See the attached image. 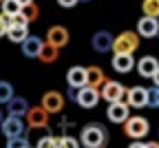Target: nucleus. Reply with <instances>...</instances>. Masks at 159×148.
<instances>
[{
  "instance_id": "obj_30",
  "label": "nucleus",
  "mask_w": 159,
  "mask_h": 148,
  "mask_svg": "<svg viewBox=\"0 0 159 148\" xmlns=\"http://www.w3.org/2000/svg\"><path fill=\"white\" fill-rule=\"evenodd\" d=\"M150 109H159V86H152L150 89V102H148Z\"/></svg>"
},
{
  "instance_id": "obj_14",
  "label": "nucleus",
  "mask_w": 159,
  "mask_h": 148,
  "mask_svg": "<svg viewBox=\"0 0 159 148\" xmlns=\"http://www.w3.org/2000/svg\"><path fill=\"white\" fill-rule=\"evenodd\" d=\"M113 42H115V38H113L108 31H95V33H93V38H91L93 49H95V51H99V53L113 51Z\"/></svg>"
},
{
  "instance_id": "obj_24",
  "label": "nucleus",
  "mask_w": 159,
  "mask_h": 148,
  "mask_svg": "<svg viewBox=\"0 0 159 148\" xmlns=\"http://www.w3.org/2000/svg\"><path fill=\"white\" fill-rule=\"evenodd\" d=\"M142 11H144V16H157L159 18V0H144Z\"/></svg>"
},
{
  "instance_id": "obj_35",
  "label": "nucleus",
  "mask_w": 159,
  "mask_h": 148,
  "mask_svg": "<svg viewBox=\"0 0 159 148\" xmlns=\"http://www.w3.org/2000/svg\"><path fill=\"white\" fill-rule=\"evenodd\" d=\"M152 82H155V86H159V71L155 73V77H152Z\"/></svg>"
},
{
  "instance_id": "obj_10",
  "label": "nucleus",
  "mask_w": 159,
  "mask_h": 148,
  "mask_svg": "<svg viewBox=\"0 0 159 148\" xmlns=\"http://www.w3.org/2000/svg\"><path fill=\"white\" fill-rule=\"evenodd\" d=\"M106 117L113 124H126V119L130 117V106L126 102H113V104H108Z\"/></svg>"
},
{
  "instance_id": "obj_21",
  "label": "nucleus",
  "mask_w": 159,
  "mask_h": 148,
  "mask_svg": "<svg viewBox=\"0 0 159 148\" xmlns=\"http://www.w3.org/2000/svg\"><path fill=\"white\" fill-rule=\"evenodd\" d=\"M57 58H60V49L49 44V42H44V47H42V51H40L38 60L44 62V64H53V62H57Z\"/></svg>"
},
{
  "instance_id": "obj_38",
  "label": "nucleus",
  "mask_w": 159,
  "mask_h": 148,
  "mask_svg": "<svg viewBox=\"0 0 159 148\" xmlns=\"http://www.w3.org/2000/svg\"><path fill=\"white\" fill-rule=\"evenodd\" d=\"M0 2H5V0H0Z\"/></svg>"
},
{
  "instance_id": "obj_12",
  "label": "nucleus",
  "mask_w": 159,
  "mask_h": 148,
  "mask_svg": "<svg viewBox=\"0 0 159 148\" xmlns=\"http://www.w3.org/2000/svg\"><path fill=\"white\" fill-rule=\"evenodd\" d=\"M135 69H137V73L142 75V77L152 80L155 73L159 71V60H157L155 55H144V58H139V62H137Z\"/></svg>"
},
{
  "instance_id": "obj_28",
  "label": "nucleus",
  "mask_w": 159,
  "mask_h": 148,
  "mask_svg": "<svg viewBox=\"0 0 159 148\" xmlns=\"http://www.w3.org/2000/svg\"><path fill=\"white\" fill-rule=\"evenodd\" d=\"M22 13L29 18V22H31V20H38V16H40V9H38V5L33 2V5H27V7H22Z\"/></svg>"
},
{
  "instance_id": "obj_3",
  "label": "nucleus",
  "mask_w": 159,
  "mask_h": 148,
  "mask_svg": "<svg viewBox=\"0 0 159 148\" xmlns=\"http://www.w3.org/2000/svg\"><path fill=\"white\" fill-rule=\"evenodd\" d=\"M148 131H150V124H148V119L142 117V115L128 117L126 124H124V133H126V137H130V139H144V137L148 135Z\"/></svg>"
},
{
  "instance_id": "obj_29",
  "label": "nucleus",
  "mask_w": 159,
  "mask_h": 148,
  "mask_svg": "<svg viewBox=\"0 0 159 148\" xmlns=\"http://www.w3.org/2000/svg\"><path fill=\"white\" fill-rule=\"evenodd\" d=\"M9 27H11V20H9V16L0 13V38H2V35H7Z\"/></svg>"
},
{
  "instance_id": "obj_9",
  "label": "nucleus",
  "mask_w": 159,
  "mask_h": 148,
  "mask_svg": "<svg viewBox=\"0 0 159 148\" xmlns=\"http://www.w3.org/2000/svg\"><path fill=\"white\" fill-rule=\"evenodd\" d=\"M137 33L142 38H159V18L157 16H142L137 20Z\"/></svg>"
},
{
  "instance_id": "obj_34",
  "label": "nucleus",
  "mask_w": 159,
  "mask_h": 148,
  "mask_svg": "<svg viewBox=\"0 0 159 148\" xmlns=\"http://www.w3.org/2000/svg\"><path fill=\"white\" fill-rule=\"evenodd\" d=\"M146 146H148V148H159V144H157V141H146Z\"/></svg>"
},
{
  "instance_id": "obj_26",
  "label": "nucleus",
  "mask_w": 159,
  "mask_h": 148,
  "mask_svg": "<svg viewBox=\"0 0 159 148\" xmlns=\"http://www.w3.org/2000/svg\"><path fill=\"white\" fill-rule=\"evenodd\" d=\"M80 146H82V141H77V139L71 137V135L60 137V148H80Z\"/></svg>"
},
{
  "instance_id": "obj_25",
  "label": "nucleus",
  "mask_w": 159,
  "mask_h": 148,
  "mask_svg": "<svg viewBox=\"0 0 159 148\" xmlns=\"http://www.w3.org/2000/svg\"><path fill=\"white\" fill-rule=\"evenodd\" d=\"M35 148H60V139H55L53 135H44L38 139Z\"/></svg>"
},
{
  "instance_id": "obj_37",
  "label": "nucleus",
  "mask_w": 159,
  "mask_h": 148,
  "mask_svg": "<svg viewBox=\"0 0 159 148\" xmlns=\"http://www.w3.org/2000/svg\"><path fill=\"white\" fill-rule=\"evenodd\" d=\"M80 2H89V0H80Z\"/></svg>"
},
{
  "instance_id": "obj_23",
  "label": "nucleus",
  "mask_w": 159,
  "mask_h": 148,
  "mask_svg": "<svg viewBox=\"0 0 159 148\" xmlns=\"http://www.w3.org/2000/svg\"><path fill=\"white\" fill-rule=\"evenodd\" d=\"M13 99V89L7 80H0V104H9Z\"/></svg>"
},
{
  "instance_id": "obj_32",
  "label": "nucleus",
  "mask_w": 159,
  "mask_h": 148,
  "mask_svg": "<svg viewBox=\"0 0 159 148\" xmlns=\"http://www.w3.org/2000/svg\"><path fill=\"white\" fill-rule=\"evenodd\" d=\"M128 148H148V146H146L142 139H133V144H130Z\"/></svg>"
},
{
  "instance_id": "obj_6",
  "label": "nucleus",
  "mask_w": 159,
  "mask_h": 148,
  "mask_svg": "<svg viewBox=\"0 0 159 148\" xmlns=\"http://www.w3.org/2000/svg\"><path fill=\"white\" fill-rule=\"evenodd\" d=\"M99 91H102V97L108 104H113V102H126V89H124V84H119L115 80H106V84Z\"/></svg>"
},
{
  "instance_id": "obj_8",
  "label": "nucleus",
  "mask_w": 159,
  "mask_h": 148,
  "mask_svg": "<svg viewBox=\"0 0 159 148\" xmlns=\"http://www.w3.org/2000/svg\"><path fill=\"white\" fill-rule=\"evenodd\" d=\"M0 131H2V135L7 139L22 137V133H25V119L18 117V115H7L5 122H2V126H0Z\"/></svg>"
},
{
  "instance_id": "obj_4",
  "label": "nucleus",
  "mask_w": 159,
  "mask_h": 148,
  "mask_svg": "<svg viewBox=\"0 0 159 148\" xmlns=\"http://www.w3.org/2000/svg\"><path fill=\"white\" fill-rule=\"evenodd\" d=\"M75 102H77V106H82V109H95L97 106V102L99 97H102V91L99 89H93V86H82V89H77L75 91Z\"/></svg>"
},
{
  "instance_id": "obj_27",
  "label": "nucleus",
  "mask_w": 159,
  "mask_h": 148,
  "mask_svg": "<svg viewBox=\"0 0 159 148\" xmlns=\"http://www.w3.org/2000/svg\"><path fill=\"white\" fill-rule=\"evenodd\" d=\"M7 148H29L27 137H11L7 139Z\"/></svg>"
},
{
  "instance_id": "obj_17",
  "label": "nucleus",
  "mask_w": 159,
  "mask_h": 148,
  "mask_svg": "<svg viewBox=\"0 0 159 148\" xmlns=\"http://www.w3.org/2000/svg\"><path fill=\"white\" fill-rule=\"evenodd\" d=\"M42 47H44L42 38H38V35H29V38L22 42V53H25L27 58H38V55H40V51H42Z\"/></svg>"
},
{
  "instance_id": "obj_20",
  "label": "nucleus",
  "mask_w": 159,
  "mask_h": 148,
  "mask_svg": "<svg viewBox=\"0 0 159 148\" xmlns=\"http://www.w3.org/2000/svg\"><path fill=\"white\" fill-rule=\"evenodd\" d=\"M7 38L13 42V44H22V42L29 38V27H20V25H11L7 31Z\"/></svg>"
},
{
  "instance_id": "obj_39",
  "label": "nucleus",
  "mask_w": 159,
  "mask_h": 148,
  "mask_svg": "<svg viewBox=\"0 0 159 148\" xmlns=\"http://www.w3.org/2000/svg\"><path fill=\"white\" fill-rule=\"evenodd\" d=\"M99 148H104V146H99Z\"/></svg>"
},
{
  "instance_id": "obj_31",
  "label": "nucleus",
  "mask_w": 159,
  "mask_h": 148,
  "mask_svg": "<svg viewBox=\"0 0 159 148\" xmlns=\"http://www.w3.org/2000/svg\"><path fill=\"white\" fill-rule=\"evenodd\" d=\"M77 2H80V0H57V5L64 7V9H71V7H75Z\"/></svg>"
},
{
  "instance_id": "obj_13",
  "label": "nucleus",
  "mask_w": 159,
  "mask_h": 148,
  "mask_svg": "<svg viewBox=\"0 0 159 148\" xmlns=\"http://www.w3.org/2000/svg\"><path fill=\"white\" fill-rule=\"evenodd\" d=\"M111 64L117 73H130L135 67H137V62L133 58V53H115L113 60H111Z\"/></svg>"
},
{
  "instance_id": "obj_2",
  "label": "nucleus",
  "mask_w": 159,
  "mask_h": 148,
  "mask_svg": "<svg viewBox=\"0 0 159 148\" xmlns=\"http://www.w3.org/2000/svg\"><path fill=\"white\" fill-rule=\"evenodd\" d=\"M139 35L137 31H122L115 42H113V51L115 53H135L139 49Z\"/></svg>"
},
{
  "instance_id": "obj_19",
  "label": "nucleus",
  "mask_w": 159,
  "mask_h": 148,
  "mask_svg": "<svg viewBox=\"0 0 159 148\" xmlns=\"http://www.w3.org/2000/svg\"><path fill=\"white\" fill-rule=\"evenodd\" d=\"M86 84L93 89H102L104 84H106V75L104 71L99 69V67H89L86 69Z\"/></svg>"
},
{
  "instance_id": "obj_33",
  "label": "nucleus",
  "mask_w": 159,
  "mask_h": 148,
  "mask_svg": "<svg viewBox=\"0 0 159 148\" xmlns=\"http://www.w3.org/2000/svg\"><path fill=\"white\" fill-rule=\"evenodd\" d=\"M18 2L22 5V7H27V5H33V0H18Z\"/></svg>"
},
{
  "instance_id": "obj_18",
  "label": "nucleus",
  "mask_w": 159,
  "mask_h": 148,
  "mask_svg": "<svg viewBox=\"0 0 159 148\" xmlns=\"http://www.w3.org/2000/svg\"><path fill=\"white\" fill-rule=\"evenodd\" d=\"M7 111H9V115L27 117V113H29V102H27L25 97H20V95H13V99L7 104Z\"/></svg>"
},
{
  "instance_id": "obj_16",
  "label": "nucleus",
  "mask_w": 159,
  "mask_h": 148,
  "mask_svg": "<svg viewBox=\"0 0 159 148\" xmlns=\"http://www.w3.org/2000/svg\"><path fill=\"white\" fill-rule=\"evenodd\" d=\"M66 84L73 91L86 86V69L84 67H71L69 73H66Z\"/></svg>"
},
{
  "instance_id": "obj_11",
  "label": "nucleus",
  "mask_w": 159,
  "mask_h": 148,
  "mask_svg": "<svg viewBox=\"0 0 159 148\" xmlns=\"http://www.w3.org/2000/svg\"><path fill=\"white\" fill-rule=\"evenodd\" d=\"M42 106H44L51 115L62 113V109H64V95L60 93V91H47V93L42 95Z\"/></svg>"
},
{
  "instance_id": "obj_15",
  "label": "nucleus",
  "mask_w": 159,
  "mask_h": 148,
  "mask_svg": "<svg viewBox=\"0 0 159 148\" xmlns=\"http://www.w3.org/2000/svg\"><path fill=\"white\" fill-rule=\"evenodd\" d=\"M47 42H49V44H53V47H57V49L66 47V44H69V29L60 27V25L51 27V29L47 31Z\"/></svg>"
},
{
  "instance_id": "obj_1",
  "label": "nucleus",
  "mask_w": 159,
  "mask_h": 148,
  "mask_svg": "<svg viewBox=\"0 0 159 148\" xmlns=\"http://www.w3.org/2000/svg\"><path fill=\"white\" fill-rule=\"evenodd\" d=\"M106 139H108V133L99 124H86L80 133V141H82L84 148H99L106 144Z\"/></svg>"
},
{
  "instance_id": "obj_36",
  "label": "nucleus",
  "mask_w": 159,
  "mask_h": 148,
  "mask_svg": "<svg viewBox=\"0 0 159 148\" xmlns=\"http://www.w3.org/2000/svg\"><path fill=\"white\" fill-rule=\"evenodd\" d=\"M2 122H5V115H2V111H0V126H2Z\"/></svg>"
},
{
  "instance_id": "obj_22",
  "label": "nucleus",
  "mask_w": 159,
  "mask_h": 148,
  "mask_svg": "<svg viewBox=\"0 0 159 148\" xmlns=\"http://www.w3.org/2000/svg\"><path fill=\"white\" fill-rule=\"evenodd\" d=\"M0 7H2V13L9 16V18H13L16 13L22 11V5H20L18 0H5V2H0Z\"/></svg>"
},
{
  "instance_id": "obj_7",
  "label": "nucleus",
  "mask_w": 159,
  "mask_h": 148,
  "mask_svg": "<svg viewBox=\"0 0 159 148\" xmlns=\"http://www.w3.org/2000/svg\"><path fill=\"white\" fill-rule=\"evenodd\" d=\"M150 102V91L144 86H133L126 91V104L130 109H144Z\"/></svg>"
},
{
  "instance_id": "obj_5",
  "label": "nucleus",
  "mask_w": 159,
  "mask_h": 148,
  "mask_svg": "<svg viewBox=\"0 0 159 148\" xmlns=\"http://www.w3.org/2000/svg\"><path fill=\"white\" fill-rule=\"evenodd\" d=\"M49 111L40 104V106H33L29 109L27 113V126H29V131H38V128H49Z\"/></svg>"
}]
</instances>
